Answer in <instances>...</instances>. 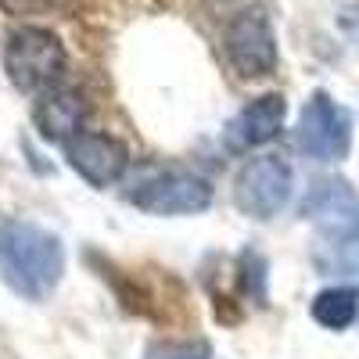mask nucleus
I'll return each mask as SVG.
<instances>
[{
  "label": "nucleus",
  "instance_id": "nucleus-1",
  "mask_svg": "<svg viewBox=\"0 0 359 359\" xmlns=\"http://www.w3.org/2000/svg\"><path fill=\"white\" fill-rule=\"evenodd\" d=\"M62 273L65 248L57 233L25 219L0 223V277L15 294L29 298V302H43L62 284Z\"/></svg>",
  "mask_w": 359,
  "mask_h": 359
},
{
  "label": "nucleus",
  "instance_id": "nucleus-7",
  "mask_svg": "<svg viewBox=\"0 0 359 359\" xmlns=\"http://www.w3.org/2000/svg\"><path fill=\"white\" fill-rule=\"evenodd\" d=\"M294 191V172L280 155H255L237 172L233 201L245 216L252 219H273L280 208L291 201Z\"/></svg>",
  "mask_w": 359,
  "mask_h": 359
},
{
  "label": "nucleus",
  "instance_id": "nucleus-5",
  "mask_svg": "<svg viewBox=\"0 0 359 359\" xmlns=\"http://www.w3.org/2000/svg\"><path fill=\"white\" fill-rule=\"evenodd\" d=\"M294 144L316 162H341L352 147V115L327 90H313L298 115Z\"/></svg>",
  "mask_w": 359,
  "mask_h": 359
},
{
  "label": "nucleus",
  "instance_id": "nucleus-2",
  "mask_svg": "<svg viewBox=\"0 0 359 359\" xmlns=\"http://www.w3.org/2000/svg\"><path fill=\"white\" fill-rule=\"evenodd\" d=\"M298 212L313 226L320 266L327 269L359 266V194L345 176L313 180Z\"/></svg>",
  "mask_w": 359,
  "mask_h": 359
},
{
  "label": "nucleus",
  "instance_id": "nucleus-4",
  "mask_svg": "<svg viewBox=\"0 0 359 359\" xmlns=\"http://www.w3.org/2000/svg\"><path fill=\"white\" fill-rule=\"evenodd\" d=\"M130 205L147 216H198L212 205V187L184 169H158L126 191Z\"/></svg>",
  "mask_w": 359,
  "mask_h": 359
},
{
  "label": "nucleus",
  "instance_id": "nucleus-13",
  "mask_svg": "<svg viewBox=\"0 0 359 359\" xmlns=\"http://www.w3.org/2000/svg\"><path fill=\"white\" fill-rule=\"evenodd\" d=\"M57 4V0H0V8L8 15H43Z\"/></svg>",
  "mask_w": 359,
  "mask_h": 359
},
{
  "label": "nucleus",
  "instance_id": "nucleus-10",
  "mask_svg": "<svg viewBox=\"0 0 359 359\" xmlns=\"http://www.w3.org/2000/svg\"><path fill=\"white\" fill-rule=\"evenodd\" d=\"M33 118L47 140H62L69 144L76 133H83V118H86V101L76 94V90H47L40 94Z\"/></svg>",
  "mask_w": 359,
  "mask_h": 359
},
{
  "label": "nucleus",
  "instance_id": "nucleus-8",
  "mask_svg": "<svg viewBox=\"0 0 359 359\" xmlns=\"http://www.w3.org/2000/svg\"><path fill=\"white\" fill-rule=\"evenodd\" d=\"M65 158L86 180V184H94V187L115 184V180L126 172V165H130V151L115 137H108V133H86V130L76 133L65 144Z\"/></svg>",
  "mask_w": 359,
  "mask_h": 359
},
{
  "label": "nucleus",
  "instance_id": "nucleus-11",
  "mask_svg": "<svg viewBox=\"0 0 359 359\" xmlns=\"http://www.w3.org/2000/svg\"><path fill=\"white\" fill-rule=\"evenodd\" d=\"M313 320L320 327H327V331H348L359 320V287H352V284L323 287L313 298Z\"/></svg>",
  "mask_w": 359,
  "mask_h": 359
},
{
  "label": "nucleus",
  "instance_id": "nucleus-3",
  "mask_svg": "<svg viewBox=\"0 0 359 359\" xmlns=\"http://www.w3.org/2000/svg\"><path fill=\"white\" fill-rule=\"evenodd\" d=\"M65 43L43 25H18L4 43V72L22 94H47L65 76Z\"/></svg>",
  "mask_w": 359,
  "mask_h": 359
},
{
  "label": "nucleus",
  "instance_id": "nucleus-9",
  "mask_svg": "<svg viewBox=\"0 0 359 359\" xmlns=\"http://www.w3.org/2000/svg\"><path fill=\"white\" fill-rule=\"evenodd\" d=\"M284 115H287V101L280 94H262L252 104H245L226 123L223 144L230 147V151H237V155L252 151V147H262V144H269L284 130Z\"/></svg>",
  "mask_w": 359,
  "mask_h": 359
},
{
  "label": "nucleus",
  "instance_id": "nucleus-12",
  "mask_svg": "<svg viewBox=\"0 0 359 359\" xmlns=\"http://www.w3.org/2000/svg\"><path fill=\"white\" fill-rule=\"evenodd\" d=\"M144 359H212V348L201 338H191V341H165V345H155L147 348Z\"/></svg>",
  "mask_w": 359,
  "mask_h": 359
},
{
  "label": "nucleus",
  "instance_id": "nucleus-6",
  "mask_svg": "<svg viewBox=\"0 0 359 359\" xmlns=\"http://www.w3.org/2000/svg\"><path fill=\"white\" fill-rule=\"evenodd\" d=\"M223 50L237 76L245 79H266L277 69V33L262 4H252L237 11L223 33Z\"/></svg>",
  "mask_w": 359,
  "mask_h": 359
}]
</instances>
